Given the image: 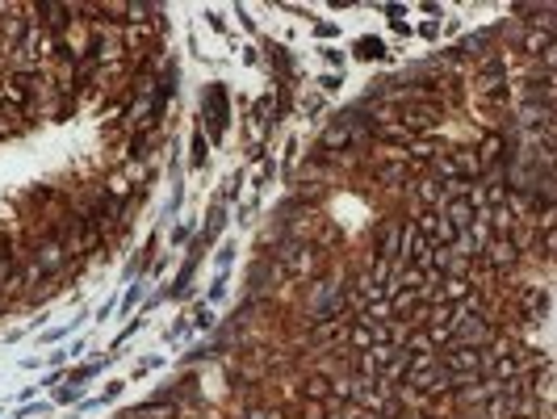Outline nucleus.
<instances>
[{
  "label": "nucleus",
  "instance_id": "13",
  "mask_svg": "<svg viewBox=\"0 0 557 419\" xmlns=\"http://www.w3.org/2000/svg\"><path fill=\"white\" fill-rule=\"evenodd\" d=\"M411 159H415V164H428V159H436V147H432L428 139H415V143H411Z\"/></svg>",
  "mask_w": 557,
  "mask_h": 419
},
{
  "label": "nucleus",
  "instance_id": "4",
  "mask_svg": "<svg viewBox=\"0 0 557 419\" xmlns=\"http://www.w3.org/2000/svg\"><path fill=\"white\" fill-rule=\"evenodd\" d=\"M436 122H440V109H436V105L403 109V126H411V130H428V126H436Z\"/></svg>",
  "mask_w": 557,
  "mask_h": 419
},
{
  "label": "nucleus",
  "instance_id": "18",
  "mask_svg": "<svg viewBox=\"0 0 557 419\" xmlns=\"http://www.w3.org/2000/svg\"><path fill=\"white\" fill-rule=\"evenodd\" d=\"M63 4H42V17H46V25H63Z\"/></svg>",
  "mask_w": 557,
  "mask_h": 419
},
{
  "label": "nucleus",
  "instance_id": "6",
  "mask_svg": "<svg viewBox=\"0 0 557 419\" xmlns=\"http://www.w3.org/2000/svg\"><path fill=\"white\" fill-rule=\"evenodd\" d=\"M373 134H377L382 143H407V147L415 143V130H411V126H403V122H386V126H377Z\"/></svg>",
  "mask_w": 557,
  "mask_h": 419
},
{
  "label": "nucleus",
  "instance_id": "5",
  "mask_svg": "<svg viewBox=\"0 0 557 419\" xmlns=\"http://www.w3.org/2000/svg\"><path fill=\"white\" fill-rule=\"evenodd\" d=\"M34 264H38L42 273H55V269L63 264V243H59V239H46V243L34 252Z\"/></svg>",
  "mask_w": 557,
  "mask_h": 419
},
{
  "label": "nucleus",
  "instance_id": "17",
  "mask_svg": "<svg viewBox=\"0 0 557 419\" xmlns=\"http://www.w3.org/2000/svg\"><path fill=\"white\" fill-rule=\"evenodd\" d=\"M419 201L432 206V210H440V185H424V189H419Z\"/></svg>",
  "mask_w": 557,
  "mask_h": 419
},
{
  "label": "nucleus",
  "instance_id": "3",
  "mask_svg": "<svg viewBox=\"0 0 557 419\" xmlns=\"http://www.w3.org/2000/svg\"><path fill=\"white\" fill-rule=\"evenodd\" d=\"M486 256H491V264H495V269H512V264H516V256H520V248H516V239H512V235H503V239L486 243Z\"/></svg>",
  "mask_w": 557,
  "mask_h": 419
},
{
  "label": "nucleus",
  "instance_id": "14",
  "mask_svg": "<svg viewBox=\"0 0 557 419\" xmlns=\"http://www.w3.org/2000/svg\"><path fill=\"white\" fill-rule=\"evenodd\" d=\"M348 340H352L356 348H373V332H369V323H356V327L348 332Z\"/></svg>",
  "mask_w": 557,
  "mask_h": 419
},
{
  "label": "nucleus",
  "instance_id": "12",
  "mask_svg": "<svg viewBox=\"0 0 557 419\" xmlns=\"http://www.w3.org/2000/svg\"><path fill=\"white\" fill-rule=\"evenodd\" d=\"M348 139H352L348 126H331V130L323 134V147H327V151H331V147H348Z\"/></svg>",
  "mask_w": 557,
  "mask_h": 419
},
{
  "label": "nucleus",
  "instance_id": "8",
  "mask_svg": "<svg viewBox=\"0 0 557 419\" xmlns=\"http://www.w3.org/2000/svg\"><path fill=\"white\" fill-rule=\"evenodd\" d=\"M130 419H176V407L172 403H143V407H134Z\"/></svg>",
  "mask_w": 557,
  "mask_h": 419
},
{
  "label": "nucleus",
  "instance_id": "1",
  "mask_svg": "<svg viewBox=\"0 0 557 419\" xmlns=\"http://www.w3.org/2000/svg\"><path fill=\"white\" fill-rule=\"evenodd\" d=\"M482 369H486L482 348H461V344H453V348L444 353V374H482Z\"/></svg>",
  "mask_w": 557,
  "mask_h": 419
},
{
  "label": "nucleus",
  "instance_id": "15",
  "mask_svg": "<svg viewBox=\"0 0 557 419\" xmlns=\"http://www.w3.org/2000/svg\"><path fill=\"white\" fill-rule=\"evenodd\" d=\"M356 55H361V59H382V55H386V46H382V42H377V38H365V42H361V50H356Z\"/></svg>",
  "mask_w": 557,
  "mask_h": 419
},
{
  "label": "nucleus",
  "instance_id": "19",
  "mask_svg": "<svg viewBox=\"0 0 557 419\" xmlns=\"http://www.w3.org/2000/svg\"><path fill=\"white\" fill-rule=\"evenodd\" d=\"M403 348H411V353H432V336H428V332H424V336H411Z\"/></svg>",
  "mask_w": 557,
  "mask_h": 419
},
{
  "label": "nucleus",
  "instance_id": "2",
  "mask_svg": "<svg viewBox=\"0 0 557 419\" xmlns=\"http://www.w3.org/2000/svg\"><path fill=\"white\" fill-rule=\"evenodd\" d=\"M440 214L449 218V227H453L457 235H461V231H470V227H474V218H478V210H474V201H470V197H453Z\"/></svg>",
  "mask_w": 557,
  "mask_h": 419
},
{
  "label": "nucleus",
  "instance_id": "20",
  "mask_svg": "<svg viewBox=\"0 0 557 419\" xmlns=\"http://www.w3.org/2000/svg\"><path fill=\"white\" fill-rule=\"evenodd\" d=\"M486 197H491V206H503V201H507V189H503V185H491Z\"/></svg>",
  "mask_w": 557,
  "mask_h": 419
},
{
  "label": "nucleus",
  "instance_id": "9",
  "mask_svg": "<svg viewBox=\"0 0 557 419\" xmlns=\"http://www.w3.org/2000/svg\"><path fill=\"white\" fill-rule=\"evenodd\" d=\"M327 395H331V378H323V374L306 378V399H310V403H323Z\"/></svg>",
  "mask_w": 557,
  "mask_h": 419
},
{
  "label": "nucleus",
  "instance_id": "11",
  "mask_svg": "<svg viewBox=\"0 0 557 419\" xmlns=\"http://www.w3.org/2000/svg\"><path fill=\"white\" fill-rule=\"evenodd\" d=\"M377 180H386V185L407 180V164H382V168H377Z\"/></svg>",
  "mask_w": 557,
  "mask_h": 419
},
{
  "label": "nucleus",
  "instance_id": "16",
  "mask_svg": "<svg viewBox=\"0 0 557 419\" xmlns=\"http://www.w3.org/2000/svg\"><path fill=\"white\" fill-rule=\"evenodd\" d=\"M491 218H495V227H499L503 235H512V227H516V214H512V210H503V206H499Z\"/></svg>",
  "mask_w": 557,
  "mask_h": 419
},
{
  "label": "nucleus",
  "instance_id": "7",
  "mask_svg": "<svg viewBox=\"0 0 557 419\" xmlns=\"http://www.w3.org/2000/svg\"><path fill=\"white\" fill-rule=\"evenodd\" d=\"M465 294H470V281H465V277H449L444 290L436 294V302H449V306H453V302H461Z\"/></svg>",
  "mask_w": 557,
  "mask_h": 419
},
{
  "label": "nucleus",
  "instance_id": "10",
  "mask_svg": "<svg viewBox=\"0 0 557 419\" xmlns=\"http://www.w3.org/2000/svg\"><path fill=\"white\" fill-rule=\"evenodd\" d=\"M398 235H403V227H398V222H386V227H382V256H386V260L398 252Z\"/></svg>",
  "mask_w": 557,
  "mask_h": 419
},
{
  "label": "nucleus",
  "instance_id": "21",
  "mask_svg": "<svg viewBox=\"0 0 557 419\" xmlns=\"http://www.w3.org/2000/svg\"><path fill=\"white\" fill-rule=\"evenodd\" d=\"M247 419H281V416H277V411H264V407H252Z\"/></svg>",
  "mask_w": 557,
  "mask_h": 419
},
{
  "label": "nucleus",
  "instance_id": "22",
  "mask_svg": "<svg viewBox=\"0 0 557 419\" xmlns=\"http://www.w3.org/2000/svg\"><path fill=\"white\" fill-rule=\"evenodd\" d=\"M0 130H13V109H0Z\"/></svg>",
  "mask_w": 557,
  "mask_h": 419
}]
</instances>
